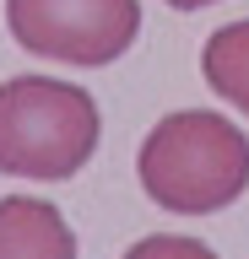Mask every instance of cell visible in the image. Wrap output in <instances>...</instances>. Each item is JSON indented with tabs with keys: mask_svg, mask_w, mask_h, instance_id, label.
<instances>
[{
	"mask_svg": "<svg viewBox=\"0 0 249 259\" xmlns=\"http://www.w3.org/2000/svg\"><path fill=\"white\" fill-rule=\"evenodd\" d=\"M135 173L152 205L211 216L249 189V135L211 108H179L147 130Z\"/></svg>",
	"mask_w": 249,
	"mask_h": 259,
	"instance_id": "6da1fadb",
	"label": "cell"
},
{
	"mask_svg": "<svg viewBox=\"0 0 249 259\" xmlns=\"http://www.w3.org/2000/svg\"><path fill=\"white\" fill-rule=\"evenodd\" d=\"M103 135V113L87 87L54 76H11L0 87V173L6 178H60L82 173Z\"/></svg>",
	"mask_w": 249,
	"mask_h": 259,
	"instance_id": "7a4b0ae2",
	"label": "cell"
},
{
	"mask_svg": "<svg viewBox=\"0 0 249 259\" xmlns=\"http://www.w3.org/2000/svg\"><path fill=\"white\" fill-rule=\"evenodd\" d=\"M6 27L27 54L114 65L141 32V0H6Z\"/></svg>",
	"mask_w": 249,
	"mask_h": 259,
	"instance_id": "3957f363",
	"label": "cell"
},
{
	"mask_svg": "<svg viewBox=\"0 0 249 259\" xmlns=\"http://www.w3.org/2000/svg\"><path fill=\"white\" fill-rule=\"evenodd\" d=\"M0 259H76V232L49 200L6 194L0 200Z\"/></svg>",
	"mask_w": 249,
	"mask_h": 259,
	"instance_id": "277c9868",
	"label": "cell"
},
{
	"mask_svg": "<svg viewBox=\"0 0 249 259\" xmlns=\"http://www.w3.org/2000/svg\"><path fill=\"white\" fill-rule=\"evenodd\" d=\"M200 76L222 103L249 113V22H228L217 27L200 49Z\"/></svg>",
	"mask_w": 249,
	"mask_h": 259,
	"instance_id": "5b68a950",
	"label": "cell"
},
{
	"mask_svg": "<svg viewBox=\"0 0 249 259\" xmlns=\"http://www.w3.org/2000/svg\"><path fill=\"white\" fill-rule=\"evenodd\" d=\"M125 259H217V254L200 238H184V232H152V238H141Z\"/></svg>",
	"mask_w": 249,
	"mask_h": 259,
	"instance_id": "8992f818",
	"label": "cell"
},
{
	"mask_svg": "<svg viewBox=\"0 0 249 259\" xmlns=\"http://www.w3.org/2000/svg\"><path fill=\"white\" fill-rule=\"evenodd\" d=\"M173 11H200V6H217V0H168Z\"/></svg>",
	"mask_w": 249,
	"mask_h": 259,
	"instance_id": "52a82bcc",
	"label": "cell"
}]
</instances>
